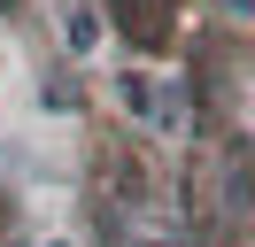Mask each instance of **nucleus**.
Listing matches in <instances>:
<instances>
[{
  "label": "nucleus",
  "mask_w": 255,
  "mask_h": 247,
  "mask_svg": "<svg viewBox=\"0 0 255 247\" xmlns=\"http://www.w3.org/2000/svg\"><path fill=\"white\" fill-rule=\"evenodd\" d=\"M224 8H232V15H255V0H224Z\"/></svg>",
  "instance_id": "7ed1b4c3"
},
{
  "label": "nucleus",
  "mask_w": 255,
  "mask_h": 247,
  "mask_svg": "<svg viewBox=\"0 0 255 247\" xmlns=\"http://www.w3.org/2000/svg\"><path fill=\"white\" fill-rule=\"evenodd\" d=\"M62 39H70V54H93V46H101V15L85 8V0L62 8Z\"/></svg>",
  "instance_id": "f03ea898"
},
{
  "label": "nucleus",
  "mask_w": 255,
  "mask_h": 247,
  "mask_svg": "<svg viewBox=\"0 0 255 247\" xmlns=\"http://www.w3.org/2000/svg\"><path fill=\"white\" fill-rule=\"evenodd\" d=\"M116 93H124V108H131V116H147L155 131H178V124H186V93H178L170 77H155V70H124V77H116Z\"/></svg>",
  "instance_id": "f257e3e1"
}]
</instances>
